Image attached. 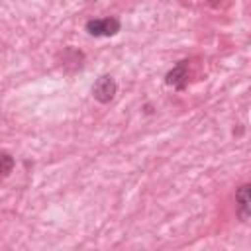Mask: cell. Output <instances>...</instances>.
Instances as JSON below:
<instances>
[{
	"label": "cell",
	"mask_w": 251,
	"mask_h": 251,
	"mask_svg": "<svg viewBox=\"0 0 251 251\" xmlns=\"http://www.w3.org/2000/svg\"><path fill=\"white\" fill-rule=\"evenodd\" d=\"M84 27L94 37H110L120 31L122 24L118 18H96V20H88Z\"/></svg>",
	"instance_id": "1"
},
{
	"label": "cell",
	"mask_w": 251,
	"mask_h": 251,
	"mask_svg": "<svg viewBox=\"0 0 251 251\" xmlns=\"http://www.w3.org/2000/svg\"><path fill=\"white\" fill-rule=\"evenodd\" d=\"M116 92H118V84H116V80H114L110 75H102V76L94 82V86H92V96H94V100H98L100 104L112 102L114 96H116Z\"/></svg>",
	"instance_id": "2"
},
{
	"label": "cell",
	"mask_w": 251,
	"mask_h": 251,
	"mask_svg": "<svg viewBox=\"0 0 251 251\" xmlns=\"http://www.w3.org/2000/svg\"><path fill=\"white\" fill-rule=\"evenodd\" d=\"M188 80V61H180L175 69H171L165 76V82L176 90H182Z\"/></svg>",
	"instance_id": "3"
},
{
	"label": "cell",
	"mask_w": 251,
	"mask_h": 251,
	"mask_svg": "<svg viewBox=\"0 0 251 251\" xmlns=\"http://www.w3.org/2000/svg\"><path fill=\"white\" fill-rule=\"evenodd\" d=\"M84 65V53L75 49V47H67L63 51V69L65 71H80Z\"/></svg>",
	"instance_id": "4"
},
{
	"label": "cell",
	"mask_w": 251,
	"mask_h": 251,
	"mask_svg": "<svg viewBox=\"0 0 251 251\" xmlns=\"http://www.w3.org/2000/svg\"><path fill=\"white\" fill-rule=\"evenodd\" d=\"M235 200H237V216L241 222H247L249 218V184L239 186V190L235 192Z\"/></svg>",
	"instance_id": "5"
},
{
	"label": "cell",
	"mask_w": 251,
	"mask_h": 251,
	"mask_svg": "<svg viewBox=\"0 0 251 251\" xmlns=\"http://www.w3.org/2000/svg\"><path fill=\"white\" fill-rule=\"evenodd\" d=\"M14 165H16L14 157L6 151H0V176H8L14 171Z\"/></svg>",
	"instance_id": "6"
}]
</instances>
